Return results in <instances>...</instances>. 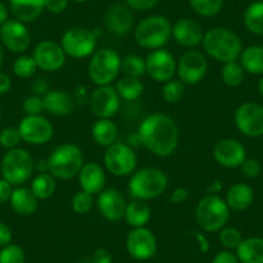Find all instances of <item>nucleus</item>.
I'll return each mask as SVG.
<instances>
[{
	"mask_svg": "<svg viewBox=\"0 0 263 263\" xmlns=\"http://www.w3.org/2000/svg\"><path fill=\"white\" fill-rule=\"evenodd\" d=\"M138 138L143 147L159 158L173 155L179 142V129L176 120L165 114L146 116L138 126Z\"/></svg>",
	"mask_w": 263,
	"mask_h": 263,
	"instance_id": "obj_1",
	"label": "nucleus"
},
{
	"mask_svg": "<svg viewBox=\"0 0 263 263\" xmlns=\"http://www.w3.org/2000/svg\"><path fill=\"white\" fill-rule=\"evenodd\" d=\"M201 45L209 57L222 63L239 60L242 52L240 37L224 27H213L205 31Z\"/></svg>",
	"mask_w": 263,
	"mask_h": 263,
	"instance_id": "obj_2",
	"label": "nucleus"
},
{
	"mask_svg": "<svg viewBox=\"0 0 263 263\" xmlns=\"http://www.w3.org/2000/svg\"><path fill=\"white\" fill-rule=\"evenodd\" d=\"M168 183V177L161 169L146 166L130 174L128 191L132 199L148 201L163 195Z\"/></svg>",
	"mask_w": 263,
	"mask_h": 263,
	"instance_id": "obj_3",
	"label": "nucleus"
},
{
	"mask_svg": "<svg viewBox=\"0 0 263 263\" xmlns=\"http://www.w3.org/2000/svg\"><path fill=\"white\" fill-rule=\"evenodd\" d=\"M49 173L55 179H71L78 177L84 165V156L79 146L74 143H62L48 156Z\"/></svg>",
	"mask_w": 263,
	"mask_h": 263,
	"instance_id": "obj_4",
	"label": "nucleus"
},
{
	"mask_svg": "<svg viewBox=\"0 0 263 263\" xmlns=\"http://www.w3.org/2000/svg\"><path fill=\"white\" fill-rule=\"evenodd\" d=\"M230 218V208L219 195H205L195 209V219L205 232L221 231Z\"/></svg>",
	"mask_w": 263,
	"mask_h": 263,
	"instance_id": "obj_5",
	"label": "nucleus"
},
{
	"mask_svg": "<svg viewBox=\"0 0 263 263\" xmlns=\"http://www.w3.org/2000/svg\"><path fill=\"white\" fill-rule=\"evenodd\" d=\"M172 29L173 25L166 17L150 16L135 27V40L146 49H160L172 39Z\"/></svg>",
	"mask_w": 263,
	"mask_h": 263,
	"instance_id": "obj_6",
	"label": "nucleus"
},
{
	"mask_svg": "<svg viewBox=\"0 0 263 263\" xmlns=\"http://www.w3.org/2000/svg\"><path fill=\"white\" fill-rule=\"evenodd\" d=\"M0 171L3 178L12 186H22L31 178L35 171V160L25 148H12L2 159Z\"/></svg>",
	"mask_w": 263,
	"mask_h": 263,
	"instance_id": "obj_7",
	"label": "nucleus"
},
{
	"mask_svg": "<svg viewBox=\"0 0 263 263\" xmlns=\"http://www.w3.org/2000/svg\"><path fill=\"white\" fill-rule=\"evenodd\" d=\"M121 71V58L116 50L110 48L98 49L90 55L88 75L97 87L110 85L118 79Z\"/></svg>",
	"mask_w": 263,
	"mask_h": 263,
	"instance_id": "obj_8",
	"label": "nucleus"
},
{
	"mask_svg": "<svg viewBox=\"0 0 263 263\" xmlns=\"http://www.w3.org/2000/svg\"><path fill=\"white\" fill-rule=\"evenodd\" d=\"M97 34L87 27H72L61 37V47L67 57L80 60L92 55L97 47Z\"/></svg>",
	"mask_w": 263,
	"mask_h": 263,
	"instance_id": "obj_9",
	"label": "nucleus"
},
{
	"mask_svg": "<svg viewBox=\"0 0 263 263\" xmlns=\"http://www.w3.org/2000/svg\"><path fill=\"white\" fill-rule=\"evenodd\" d=\"M103 164L112 176H130L137 168V155L135 150L126 143L115 142L106 147Z\"/></svg>",
	"mask_w": 263,
	"mask_h": 263,
	"instance_id": "obj_10",
	"label": "nucleus"
},
{
	"mask_svg": "<svg viewBox=\"0 0 263 263\" xmlns=\"http://www.w3.org/2000/svg\"><path fill=\"white\" fill-rule=\"evenodd\" d=\"M208 71L206 57L199 50H187L179 57L177 62L178 79L186 85H194L200 83Z\"/></svg>",
	"mask_w": 263,
	"mask_h": 263,
	"instance_id": "obj_11",
	"label": "nucleus"
},
{
	"mask_svg": "<svg viewBox=\"0 0 263 263\" xmlns=\"http://www.w3.org/2000/svg\"><path fill=\"white\" fill-rule=\"evenodd\" d=\"M18 132L24 142L40 146L49 142L54 129L52 123L42 115H26L18 124Z\"/></svg>",
	"mask_w": 263,
	"mask_h": 263,
	"instance_id": "obj_12",
	"label": "nucleus"
},
{
	"mask_svg": "<svg viewBox=\"0 0 263 263\" xmlns=\"http://www.w3.org/2000/svg\"><path fill=\"white\" fill-rule=\"evenodd\" d=\"M126 252L133 259L147 260L156 254L158 241L151 230L147 227H138L129 231L125 240Z\"/></svg>",
	"mask_w": 263,
	"mask_h": 263,
	"instance_id": "obj_13",
	"label": "nucleus"
},
{
	"mask_svg": "<svg viewBox=\"0 0 263 263\" xmlns=\"http://www.w3.org/2000/svg\"><path fill=\"white\" fill-rule=\"evenodd\" d=\"M146 60V74L156 83H166L173 79L177 72V61L169 50L154 49Z\"/></svg>",
	"mask_w": 263,
	"mask_h": 263,
	"instance_id": "obj_14",
	"label": "nucleus"
},
{
	"mask_svg": "<svg viewBox=\"0 0 263 263\" xmlns=\"http://www.w3.org/2000/svg\"><path fill=\"white\" fill-rule=\"evenodd\" d=\"M235 125L248 137L263 136V106L259 103H242L235 111Z\"/></svg>",
	"mask_w": 263,
	"mask_h": 263,
	"instance_id": "obj_15",
	"label": "nucleus"
},
{
	"mask_svg": "<svg viewBox=\"0 0 263 263\" xmlns=\"http://www.w3.org/2000/svg\"><path fill=\"white\" fill-rule=\"evenodd\" d=\"M120 101L118 92L112 84L101 85L92 92L89 98L90 111L98 119H111L118 114L120 108Z\"/></svg>",
	"mask_w": 263,
	"mask_h": 263,
	"instance_id": "obj_16",
	"label": "nucleus"
},
{
	"mask_svg": "<svg viewBox=\"0 0 263 263\" xmlns=\"http://www.w3.org/2000/svg\"><path fill=\"white\" fill-rule=\"evenodd\" d=\"M0 40L13 53H25L31 45V34L26 24L18 20H8L0 25Z\"/></svg>",
	"mask_w": 263,
	"mask_h": 263,
	"instance_id": "obj_17",
	"label": "nucleus"
},
{
	"mask_svg": "<svg viewBox=\"0 0 263 263\" xmlns=\"http://www.w3.org/2000/svg\"><path fill=\"white\" fill-rule=\"evenodd\" d=\"M37 67L45 72H55L65 66L66 53L60 43L53 40H43L32 52Z\"/></svg>",
	"mask_w": 263,
	"mask_h": 263,
	"instance_id": "obj_18",
	"label": "nucleus"
},
{
	"mask_svg": "<svg viewBox=\"0 0 263 263\" xmlns=\"http://www.w3.org/2000/svg\"><path fill=\"white\" fill-rule=\"evenodd\" d=\"M98 212L108 222H119L124 219L126 200L119 190L105 189L97 195L96 200Z\"/></svg>",
	"mask_w": 263,
	"mask_h": 263,
	"instance_id": "obj_19",
	"label": "nucleus"
},
{
	"mask_svg": "<svg viewBox=\"0 0 263 263\" xmlns=\"http://www.w3.org/2000/svg\"><path fill=\"white\" fill-rule=\"evenodd\" d=\"M213 158L218 165L227 169L240 168L242 161L247 159L244 145L234 138H224L217 142L213 148Z\"/></svg>",
	"mask_w": 263,
	"mask_h": 263,
	"instance_id": "obj_20",
	"label": "nucleus"
},
{
	"mask_svg": "<svg viewBox=\"0 0 263 263\" xmlns=\"http://www.w3.org/2000/svg\"><path fill=\"white\" fill-rule=\"evenodd\" d=\"M133 9L126 4H114L107 9L105 16L106 29L116 36H125L135 26Z\"/></svg>",
	"mask_w": 263,
	"mask_h": 263,
	"instance_id": "obj_21",
	"label": "nucleus"
},
{
	"mask_svg": "<svg viewBox=\"0 0 263 263\" xmlns=\"http://www.w3.org/2000/svg\"><path fill=\"white\" fill-rule=\"evenodd\" d=\"M204 30L199 22L191 18H179L172 29V36L181 47L195 48L204 39Z\"/></svg>",
	"mask_w": 263,
	"mask_h": 263,
	"instance_id": "obj_22",
	"label": "nucleus"
},
{
	"mask_svg": "<svg viewBox=\"0 0 263 263\" xmlns=\"http://www.w3.org/2000/svg\"><path fill=\"white\" fill-rule=\"evenodd\" d=\"M80 189L90 195H98L105 190L106 173L105 169L96 161L84 163L82 171L78 174Z\"/></svg>",
	"mask_w": 263,
	"mask_h": 263,
	"instance_id": "obj_23",
	"label": "nucleus"
},
{
	"mask_svg": "<svg viewBox=\"0 0 263 263\" xmlns=\"http://www.w3.org/2000/svg\"><path fill=\"white\" fill-rule=\"evenodd\" d=\"M43 102H44V111L49 112L50 115L67 116L74 112V97L65 90H49L43 97Z\"/></svg>",
	"mask_w": 263,
	"mask_h": 263,
	"instance_id": "obj_24",
	"label": "nucleus"
},
{
	"mask_svg": "<svg viewBox=\"0 0 263 263\" xmlns=\"http://www.w3.org/2000/svg\"><path fill=\"white\" fill-rule=\"evenodd\" d=\"M9 203L14 213L21 217L32 216L39 208V199L35 196L31 189L24 186H17L13 189Z\"/></svg>",
	"mask_w": 263,
	"mask_h": 263,
	"instance_id": "obj_25",
	"label": "nucleus"
},
{
	"mask_svg": "<svg viewBox=\"0 0 263 263\" xmlns=\"http://www.w3.org/2000/svg\"><path fill=\"white\" fill-rule=\"evenodd\" d=\"M9 8L14 18L30 24L45 11V0H9Z\"/></svg>",
	"mask_w": 263,
	"mask_h": 263,
	"instance_id": "obj_26",
	"label": "nucleus"
},
{
	"mask_svg": "<svg viewBox=\"0 0 263 263\" xmlns=\"http://www.w3.org/2000/svg\"><path fill=\"white\" fill-rule=\"evenodd\" d=\"M253 200H254V191L249 184L244 183V182L232 184L227 190L226 199H224L229 208L236 212H241L249 208Z\"/></svg>",
	"mask_w": 263,
	"mask_h": 263,
	"instance_id": "obj_27",
	"label": "nucleus"
},
{
	"mask_svg": "<svg viewBox=\"0 0 263 263\" xmlns=\"http://www.w3.org/2000/svg\"><path fill=\"white\" fill-rule=\"evenodd\" d=\"M124 219L132 229L146 227L151 219V208L147 201L132 199L129 203H126Z\"/></svg>",
	"mask_w": 263,
	"mask_h": 263,
	"instance_id": "obj_28",
	"label": "nucleus"
},
{
	"mask_svg": "<svg viewBox=\"0 0 263 263\" xmlns=\"http://www.w3.org/2000/svg\"><path fill=\"white\" fill-rule=\"evenodd\" d=\"M92 138L98 146L108 147L118 142L119 129L111 119H98L92 126Z\"/></svg>",
	"mask_w": 263,
	"mask_h": 263,
	"instance_id": "obj_29",
	"label": "nucleus"
},
{
	"mask_svg": "<svg viewBox=\"0 0 263 263\" xmlns=\"http://www.w3.org/2000/svg\"><path fill=\"white\" fill-rule=\"evenodd\" d=\"M235 254L240 263H263V239L257 236L244 239Z\"/></svg>",
	"mask_w": 263,
	"mask_h": 263,
	"instance_id": "obj_30",
	"label": "nucleus"
},
{
	"mask_svg": "<svg viewBox=\"0 0 263 263\" xmlns=\"http://www.w3.org/2000/svg\"><path fill=\"white\" fill-rule=\"evenodd\" d=\"M240 65L245 72L253 75H263V47L262 45H250L242 49L239 57Z\"/></svg>",
	"mask_w": 263,
	"mask_h": 263,
	"instance_id": "obj_31",
	"label": "nucleus"
},
{
	"mask_svg": "<svg viewBox=\"0 0 263 263\" xmlns=\"http://www.w3.org/2000/svg\"><path fill=\"white\" fill-rule=\"evenodd\" d=\"M115 89L118 92L119 97L124 101H136L143 95V83L141 82L140 78L126 77L118 79L115 84Z\"/></svg>",
	"mask_w": 263,
	"mask_h": 263,
	"instance_id": "obj_32",
	"label": "nucleus"
},
{
	"mask_svg": "<svg viewBox=\"0 0 263 263\" xmlns=\"http://www.w3.org/2000/svg\"><path fill=\"white\" fill-rule=\"evenodd\" d=\"M55 187H57L55 178L49 172H47V173L37 174L32 179L30 189L39 200H47V199L53 196V194L55 192Z\"/></svg>",
	"mask_w": 263,
	"mask_h": 263,
	"instance_id": "obj_33",
	"label": "nucleus"
},
{
	"mask_svg": "<svg viewBox=\"0 0 263 263\" xmlns=\"http://www.w3.org/2000/svg\"><path fill=\"white\" fill-rule=\"evenodd\" d=\"M244 25L250 32L263 35V2H254L244 12Z\"/></svg>",
	"mask_w": 263,
	"mask_h": 263,
	"instance_id": "obj_34",
	"label": "nucleus"
},
{
	"mask_svg": "<svg viewBox=\"0 0 263 263\" xmlns=\"http://www.w3.org/2000/svg\"><path fill=\"white\" fill-rule=\"evenodd\" d=\"M245 71L240 62L232 61V62L223 63V67L221 70V79L227 87H239L244 82Z\"/></svg>",
	"mask_w": 263,
	"mask_h": 263,
	"instance_id": "obj_35",
	"label": "nucleus"
},
{
	"mask_svg": "<svg viewBox=\"0 0 263 263\" xmlns=\"http://www.w3.org/2000/svg\"><path fill=\"white\" fill-rule=\"evenodd\" d=\"M121 71L126 77H143L146 74V60L138 54L125 55L121 60Z\"/></svg>",
	"mask_w": 263,
	"mask_h": 263,
	"instance_id": "obj_36",
	"label": "nucleus"
},
{
	"mask_svg": "<svg viewBox=\"0 0 263 263\" xmlns=\"http://www.w3.org/2000/svg\"><path fill=\"white\" fill-rule=\"evenodd\" d=\"M224 0H189L190 7L201 17H213L223 8Z\"/></svg>",
	"mask_w": 263,
	"mask_h": 263,
	"instance_id": "obj_37",
	"label": "nucleus"
},
{
	"mask_svg": "<svg viewBox=\"0 0 263 263\" xmlns=\"http://www.w3.org/2000/svg\"><path fill=\"white\" fill-rule=\"evenodd\" d=\"M37 65L35 62L34 57L29 54H22L16 58L13 62V72L16 77L21 79H30L34 77L37 71Z\"/></svg>",
	"mask_w": 263,
	"mask_h": 263,
	"instance_id": "obj_38",
	"label": "nucleus"
},
{
	"mask_svg": "<svg viewBox=\"0 0 263 263\" xmlns=\"http://www.w3.org/2000/svg\"><path fill=\"white\" fill-rule=\"evenodd\" d=\"M186 90V84L179 79H171L164 83L163 89H161V96L166 103H177L182 100Z\"/></svg>",
	"mask_w": 263,
	"mask_h": 263,
	"instance_id": "obj_39",
	"label": "nucleus"
},
{
	"mask_svg": "<svg viewBox=\"0 0 263 263\" xmlns=\"http://www.w3.org/2000/svg\"><path fill=\"white\" fill-rule=\"evenodd\" d=\"M93 205H95L93 195L88 194L83 190L75 192L71 199V208L77 214H87L93 208Z\"/></svg>",
	"mask_w": 263,
	"mask_h": 263,
	"instance_id": "obj_40",
	"label": "nucleus"
},
{
	"mask_svg": "<svg viewBox=\"0 0 263 263\" xmlns=\"http://www.w3.org/2000/svg\"><path fill=\"white\" fill-rule=\"evenodd\" d=\"M244 240L242 234L240 232V230L235 229V227H226L219 231V242L226 248L227 250H236V248L239 247L240 242Z\"/></svg>",
	"mask_w": 263,
	"mask_h": 263,
	"instance_id": "obj_41",
	"label": "nucleus"
},
{
	"mask_svg": "<svg viewBox=\"0 0 263 263\" xmlns=\"http://www.w3.org/2000/svg\"><path fill=\"white\" fill-rule=\"evenodd\" d=\"M26 255L20 245L9 244L0 250V263H25Z\"/></svg>",
	"mask_w": 263,
	"mask_h": 263,
	"instance_id": "obj_42",
	"label": "nucleus"
},
{
	"mask_svg": "<svg viewBox=\"0 0 263 263\" xmlns=\"http://www.w3.org/2000/svg\"><path fill=\"white\" fill-rule=\"evenodd\" d=\"M22 142L21 135H20L18 128L14 126H7V128L0 130V146L7 150L17 148L20 143Z\"/></svg>",
	"mask_w": 263,
	"mask_h": 263,
	"instance_id": "obj_43",
	"label": "nucleus"
},
{
	"mask_svg": "<svg viewBox=\"0 0 263 263\" xmlns=\"http://www.w3.org/2000/svg\"><path fill=\"white\" fill-rule=\"evenodd\" d=\"M22 108H24L26 115H42V112L44 111L43 97L32 95L30 97L25 98L24 103H22Z\"/></svg>",
	"mask_w": 263,
	"mask_h": 263,
	"instance_id": "obj_44",
	"label": "nucleus"
},
{
	"mask_svg": "<svg viewBox=\"0 0 263 263\" xmlns=\"http://www.w3.org/2000/svg\"><path fill=\"white\" fill-rule=\"evenodd\" d=\"M240 169H241V173L244 174L247 178H255V177L259 176L260 173V164L257 159H245L242 161V164L240 165Z\"/></svg>",
	"mask_w": 263,
	"mask_h": 263,
	"instance_id": "obj_45",
	"label": "nucleus"
},
{
	"mask_svg": "<svg viewBox=\"0 0 263 263\" xmlns=\"http://www.w3.org/2000/svg\"><path fill=\"white\" fill-rule=\"evenodd\" d=\"M160 0H125V4L133 11H150Z\"/></svg>",
	"mask_w": 263,
	"mask_h": 263,
	"instance_id": "obj_46",
	"label": "nucleus"
},
{
	"mask_svg": "<svg viewBox=\"0 0 263 263\" xmlns=\"http://www.w3.org/2000/svg\"><path fill=\"white\" fill-rule=\"evenodd\" d=\"M70 0H45V11L53 14H61L67 9Z\"/></svg>",
	"mask_w": 263,
	"mask_h": 263,
	"instance_id": "obj_47",
	"label": "nucleus"
},
{
	"mask_svg": "<svg viewBox=\"0 0 263 263\" xmlns=\"http://www.w3.org/2000/svg\"><path fill=\"white\" fill-rule=\"evenodd\" d=\"M12 192H13V186L2 177L0 178V205H3L11 200Z\"/></svg>",
	"mask_w": 263,
	"mask_h": 263,
	"instance_id": "obj_48",
	"label": "nucleus"
},
{
	"mask_svg": "<svg viewBox=\"0 0 263 263\" xmlns=\"http://www.w3.org/2000/svg\"><path fill=\"white\" fill-rule=\"evenodd\" d=\"M212 263H240L237 259L236 254L232 253L231 250H222L217 253L214 258L212 259Z\"/></svg>",
	"mask_w": 263,
	"mask_h": 263,
	"instance_id": "obj_49",
	"label": "nucleus"
},
{
	"mask_svg": "<svg viewBox=\"0 0 263 263\" xmlns=\"http://www.w3.org/2000/svg\"><path fill=\"white\" fill-rule=\"evenodd\" d=\"M12 240H13V234L11 227L4 222H0V248L12 244Z\"/></svg>",
	"mask_w": 263,
	"mask_h": 263,
	"instance_id": "obj_50",
	"label": "nucleus"
},
{
	"mask_svg": "<svg viewBox=\"0 0 263 263\" xmlns=\"http://www.w3.org/2000/svg\"><path fill=\"white\" fill-rule=\"evenodd\" d=\"M72 97H74L75 105L83 106V105H87V103H89L90 96L84 85H79V87L77 88V90L74 92V95H72Z\"/></svg>",
	"mask_w": 263,
	"mask_h": 263,
	"instance_id": "obj_51",
	"label": "nucleus"
},
{
	"mask_svg": "<svg viewBox=\"0 0 263 263\" xmlns=\"http://www.w3.org/2000/svg\"><path fill=\"white\" fill-rule=\"evenodd\" d=\"M190 196V191L184 187H177L174 189V191L172 192L171 195V201L174 204H181L184 203V201L189 199Z\"/></svg>",
	"mask_w": 263,
	"mask_h": 263,
	"instance_id": "obj_52",
	"label": "nucleus"
},
{
	"mask_svg": "<svg viewBox=\"0 0 263 263\" xmlns=\"http://www.w3.org/2000/svg\"><path fill=\"white\" fill-rule=\"evenodd\" d=\"M93 263H112V254L107 249H97L93 253Z\"/></svg>",
	"mask_w": 263,
	"mask_h": 263,
	"instance_id": "obj_53",
	"label": "nucleus"
},
{
	"mask_svg": "<svg viewBox=\"0 0 263 263\" xmlns=\"http://www.w3.org/2000/svg\"><path fill=\"white\" fill-rule=\"evenodd\" d=\"M32 92L35 96H40V97H44L48 92H49V85H48L47 80L45 79H37L36 82L32 85Z\"/></svg>",
	"mask_w": 263,
	"mask_h": 263,
	"instance_id": "obj_54",
	"label": "nucleus"
},
{
	"mask_svg": "<svg viewBox=\"0 0 263 263\" xmlns=\"http://www.w3.org/2000/svg\"><path fill=\"white\" fill-rule=\"evenodd\" d=\"M12 80L11 77L6 72H0V95H6L11 90Z\"/></svg>",
	"mask_w": 263,
	"mask_h": 263,
	"instance_id": "obj_55",
	"label": "nucleus"
},
{
	"mask_svg": "<svg viewBox=\"0 0 263 263\" xmlns=\"http://www.w3.org/2000/svg\"><path fill=\"white\" fill-rule=\"evenodd\" d=\"M222 191V183L219 181H214L206 187V192L211 195H218Z\"/></svg>",
	"mask_w": 263,
	"mask_h": 263,
	"instance_id": "obj_56",
	"label": "nucleus"
},
{
	"mask_svg": "<svg viewBox=\"0 0 263 263\" xmlns=\"http://www.w3.org/2000/svg\"><path fill=\"white\" fill-rule=\"evenodd\" d=\"M8 16H9V11L8 7L3 3V2H0V25H3L4 22L8 21Z\"/></svg>",
	"mask_w": 263,
	"mask_h": 263,
	"instance_id": "obj_57",
	"label": "nucleus"
},
{
	"mask_svg": "<svg viewBox=\"0 0 263 263\" xmlns=\"http://www.w3.org/2000/svg\"><path fill=\"white\" fill-rule=\"evenodd\" d=\"M35 169H36L39 173H47V172H49L47 159H40L39 161H36V163H35Z\"/></svg>",
	"mask_w": 263,
	"mask_h": 263,
	"instance_id": "obj_58",
	"label": "nucleus"
},
{
	"mask_svg": "<svg viewBox=\"0 0 263 263\" xmlns=\"http://www.w3.org/2000/svg\"><path fill=\"white\" fill-rule=\"evenodd\" d=\"M258 92H259V95L263 97V77L260 78L259 83H258Z\"/></svg>",
	"mask_w": 263,
	"mask_h": 263,
	"instance_id": "obj_59",
	"label": "nucleus"
},
{
	"mask_svg": "<svg viewBox=\"0 0 263 263\" xmlns=\"http://www.w3.org/2000/svg\"><path fill=\"white\" fill-rule=\"evenodd\" d=\"M3 62H4V52L2 45H0V69H2V66H3Z\"/></svg>",
	"mask_w": 263,
	"mask_h": 263,
	"instance_id": "obj_60",
	"label": "nucleus"
},
{
	"mask_svg": "<svg viewBox=\"0 0 263 263\" xmlns=\"http://www.w3.org/2000/svg\"><path fill=\"white\" fill-rule=\"evenodd\" d=\"M72 2H77V3H84L87 0H72Z\"/></svg>",
	"mask_w": 263,
	"mask_h": 263,
	"instance_id": "obj_61",
	"label": "nucleus"
},
{
	"mask_svg": "<svg viewBox=\"0 0 263 263\" xmlns=\"http://www.w3.org/2000/svg\"><path fill=\"white\" fill-rule=\"evenodd\" d=\"M0 119H2V111H0Z\"/></svg>",
	"mask_w": 263,
	"mask_h": 263,
	"instance_id": "obj_62",
	"label": "nucleus"
}]
</instances>
